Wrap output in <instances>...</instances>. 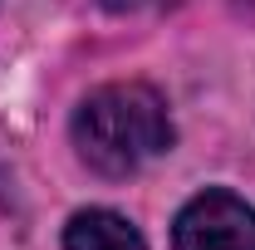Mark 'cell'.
Returning a JSON list of instances; mask_svg holds the SVG:
<instances>
[{"label": "cell", "mask_w": 255, "mask_h": 250, "mask_svg": "<svg viewBox=\"0 0 255 250\" xmlns=\"http://www.w3.org/2000/svg\"><path fill=\"white\" fill-rule=\"evenodd\" d=\"M69 137H74L79 162L94 177L123 182L132 172H142L147 162L172 152L177 123H172L167 98L152 84L128 79V84H103L79 98V108L69 118Z\"/></svg>", "instance_id": "6da1fadb"}, {"label": "cell", "mask_w": 255, "mask_h": 250, "mask_svg": "<svg viewBox=\"0 0 255 250\" xmlns=\"http://www.w3.org/2000/svg\"><path fill=\"white\" fill-rule=\"evenodd\" d=\"M172 250H255V206L226 187L196 191L172 221Z\"/></svg>", "instance_id": "7a4b0ae2"}, {"label": "cell", "mask_w": 255, "mask_h": 250, "mask_svg": "<svg viewBox=\"0 0 255 250\" xmlns=\"http://www.w3.org/2000/svg\"><path fill=\"white\" fill-rule=\"evenodd\" d=\"M64 250H147L142 231L113 206H84L64 226Z\"/></svg>", "instance_id": "3957f363"}]
</instances>
